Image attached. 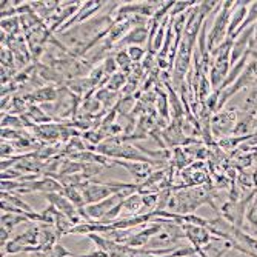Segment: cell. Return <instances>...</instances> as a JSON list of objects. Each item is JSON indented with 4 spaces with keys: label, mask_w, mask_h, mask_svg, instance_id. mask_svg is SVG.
<instances>
[{
    "label": "cell",
    "mask_w": 257,
    "mask_h": 257,
    "mask_svg": "<svg viewBox=\"0 0 257 257\" xmlns=\"http://www.w3.org/2000/svg\"><path fill=\"white\" fill-rule=\"evenodd\" d=\"M232 39H226L219 48H216L214 51H211V57H213V63L211 68H209L208 73V79L211 82L213 89H220V86L223 85L229 69H231V48H232Z\"/></svg>",
    "instance_id": "1"
},
{
    "label": "cell",
    "mask_w": 257,
    "mask_h": 257,
    "mask_svg": "<svg viewBox=\"0 0 257 257\" xmlns=\"http://www.w3.org/2000/svg\"><path fill=\"white\" fill-rule=\"evenodd\" d=\"M234 2H222L216 16L214 23L211 25V30L208 31V51L211 54L216 48L228 39V30H229V19L232 13Z\"/></svg>",
    "instance_id": "2"
},
{
    "label": "cell",
    "mask_w": 257,
    "mask_h": 257,
    "mask_svg": "<svg viewBox=\"0 0 257 257\" xmlns=\"http://www.w3.org/2000/svg\"><path fill=\"white\" fill-rule=\"evenodd\" d=\"M237 114H239V108H236V106H225L223 109L213 114V117H211L213 137H216L219 140V139H223V137H228L229 134H232L234 126L239 120Z\"/></svg>",
    "instance_id": "3"
},
{
    "label": "cell",
    "mask_w": 257,
    "mask_h": 257,
    "mask_svg": "<svg viewBox=\"0 0 257 257\" xmlns=\"http://www.w3.org/2000/svg\"><path fill=\"white\" fill-rule=\"evenodd\" d=\"M182 228H183V232H185V237L191 242V245L197 251V254L200 257H206L205 252H203V248L208 246L216 237L206 228H203V226H196V225L183 223Z\"/></svg>",
    "instance_id": "4"
},
{
    "label": "cell",
    "mask_w": 257,
    "mask_h": 257,
    "mask_svg": "<svg viewBox=\"0 0 257 257\" xmlns=\"http://www.w3.org/2000/svg\"><path fill=\"white\" fill-rule=\"evenodd\" d=\"M80 191L83 194L85 203L86 205H92L102 202L105 199H108L109 196H112L115 191L108 186L106 183H97V182H86L80 186Z\"/></svg>",
    "instance_id": "5"
},
{
    "label": "cell",
    "mask_w": 257,
    "mask_h": 257,
    "mask_svg": "<svg viewBox=\"0 0 257 257\" xmlns=\"http://www.w3.org/2000/svg\"><path fill=\"white\" fill-rule=\"evenodd\" d=\"M45 197H46V200L50 202V205H53L57 209V211L65 214L74 225L83 223L82 217L79 214V209L71 202H69L63 194H60V193H50V194H45Z\"/></svg>",
    "instance_id": "6"
},
{
    "label": "cell",
    "mask_w": 257,
    "mask_h": 257,
    "mask_svg": "<svg viewBox=\"0 0 257 257\" xmlns=\"http://www.w3.org/2000/svg\"><path fill=\"white\" fill-rule=\"evenodd\" d=\"M115 165H119L122 168H125L130 176L133 177L136 185L144 183L154 171H153V165L151 163H142V162H126V160H115L114 159Z\"/></svg>",
    "instance_id": "7"
},
{
    "label": "cell",
    "mask_w": 257,
    "mask_h": 257,
    "mask_svg": "<svg viewBox=\"0 0 257 257\" xmlns=\"http://www.w3.org/2000/svg\"><path fill=\"white\" fill-rule=\"evenodd\" d=\"M33 133L39 140L46 144H56L60 140V125L57 123H46V125H33Z\"/></svg>",
    "instance_id": "8"
},
{
    "label": "cell",
    "mask_w": 257,
    "mask_h": 257,
    "mask_svg": "<svg viewBox=\"0 0 257 257\" xmlns=\"http://www.w3.org/2000/svg\"><path fill=\"white\" fill-rule=\"evenodd\" d=\"M123 209H122V214L126 213V217H131V216H140V214H147L144 211L145 209V205H144V199H142V194H133L130 196L128 199L123 200L122 203Z\"/></svg>",
    "instance_id": "9"
},
{
    "label": "cell",
    "mask_w": 257,
    "mask_h": 257,
    "mask_svg": "<svg viewBox=\"0 0 257 257\" xmlns=\"http://www.w3.org/2000/svg\"><path fill=\"white\" fill-rule=\"evenodd\" d=\"M254 123H255V114L246 112L243 117H240L232 131L234 137H251L254 136Z\"/></svg>",
    "instance_id": "10"
},
{
    "label": "cell",
    "mask_w": 257,
    "mask_h": 257,
    "mask_svg": "<svg viewBox=\"0 0 257 257\" xmlns=\"http://www.w3.org/2000/svg\"><path fill=\"white\" fill-rule=\"evenodd\" d=\"M94 97L102 103L103 111H111L115 105H117L119 99H117V92L109 91L108 88H99L96 91Z\"/></svg>",
    "instance_id": "11"
},
{
    "label": "cell",
    "mask_w": 257,
    "mask_h": 257,
    "mask_svg": "<svg viewBox=\"0 0 257 257\" xmlns=\"http://www.w3.org/2000/svg\"><path fill=\"white\" fill-rule=\"evenodd\" d=\"M77 257L74 252L68 251L65 246H62L60 243H56L50 248H45V249H40V251H34V252H30V257Z\"/></svg>",
    "instance_id": "12"
},
{
    "label": "cell",
    "mask_w": 257,
    "mask_h": 257,
    "mask_svg": "<svg viewBox=\"0 0 257 257\" xmlns=\"http://www.w3.org/2000/svg\"><path fill=\"white\" fill-rule=\"evenodd\" d=\"M22 223H33L25 214H14V213H4L2 214V228L13 232Z\"/></svg>",
    "instance_id": "13"
},
{
    "label": "cell",
    "mask_w": 257,
    "mask_h": 257,
    "mask_svg": "<svg viewBox=\"0 0 257 257\" xmlns=\"http://www.w3.org/2000/svg\"><path fill=\"white\" fill-rule=\"evenodd\" d=\"M27 117L34 123V125H46V123H53V117L51 115H48L46 114L40 106H37V105H30V108H28V111H27Z\"/></svg>",
    "instance_id": "14"
},
{
    "label": "cell",
    "mask_w": 257,
    "mask_h": 257,
    "mask_svg": "<svg viewBox=\"0 0 257 257\" xmlns=\"http://www.w3.org/2000/svg\"><path fill=\"white\" fill-rule=\"evenodd\" d=\"M62 194H63L69 202H71L77 209L86 206L85 199H83V194H82V191H80V186H65V190H63Z\"/></svg>",
    "instance_id": "15"
},
{
    "label": "cell",
    "mask_w": 257,
    "mask_h": 257,
    "mask_svg": "<svg viewBox=\"0 0 257 257\" xmlns=\"http://www.w3.org/2000/svg\"><path fill=\"white\" fill-rule=\"evenodd\" d=\"M240 111L243 114H246V112L255 114L257 112V82L252 85L251 91L248 92V96L243 99V103H242Z\"/></svg>",
    "instance_id": "16"
},
{
    "label": "cell",
    "mask_w": 257,
    "mask_h": 257,
    "mask_svg": "<svg viewBox=\"0 0 257 257\" xmlns=\"http://www.w3.org/2000/svg\"><path fill=\"white\" fill-rule=\"evenodd\" d=\"M114 59H115V62H117L120 71H122V73H125L126 76H130V74H131V71H133L134 63H133V60L130 59L128 51H126V50H120V51H117V53H115V56H114Z\"/></svg>",
    "instance_id": "17"
},
{
    "label": "cell",
    "mask_w": 257,
    "mask_h": 257,
    "mask_svg": "<svg viewBox=\"0 0 257 257\" xmlns=\"http://www.w3.org/2000/svg\"><path fill=\"white\" fill-rule=\"evenodd\" d=\"M134 106H136V100L133 96H122L117 102V105L114 106V109L117 111L119 115H130L133 111H134Z\"/></svg>",
    "instance_id": "18"
},
{
    "label": "cell",
    "mask_w": 257,
    "mask_h": 257,
    "mask_svg": "<svg viewBox=\"0 0 257 257\" xmlns=\"http://www.w3.org/2000/svg\"><path fill=\"white\" fill-rule=\"evenodd\" d=\"M126 83H128V76L125 73L119 71V73H115L114 76L109 77V80H108L105 88H108L109 91L117 92V91H122Z\"/></svg>",
    "instance_id": "19"
},
{
    "label": "cell",
    "mask_w": 257,
    "mask_h": 257,
    "mask_svg": "<svg viewBox=\"0 0 257 257\" xmlns=\"http://www.w3.org/2000/svg\"><path fill=\"white\" fill-rule=\"evenodd\" d=\"M23 126H25V123H23L22 117H16V115L7 112L4 117H2V128L4 130H22Z\"/></svg>",
    "instance_id": "20"
},
{
    "label": "cell",
    "mask_w": 257,
    "mask_h": 257,
    "mask_svg": "<svg viewBox=\"0 0 257 257\" xmlns=\"http://www.w3.org/2000/svg\"><path fill=\"white\" fill-rule=\"evenodd\" d=\"M257 23V2H251V5H249V8H248V14H246V19H245V22H243V25L239 28V31H237V36L242 33V31H245L246 28H249V27H254ZM236 36V37H237Z\"/></svg>",
    "instance_id": "21"
},
{
    "label": "cell",
    "mask_w": 257,
    "mask_h": 257,
    "mask_svg": "<svg viewBox=\"0 0 257 257\" xmlns=\"http://www.w3.org/2000/svg\"><path fill=\"white\" fill-rule=\"evenodd\" d=\"M126 51H128V56L133 60V63H142L148 53L142 48V46H130V48H126Z\"/></svg>",
    "instance_id": "22"
},
{
    "label": "cell",
    "mask_w": 257,
    "mask_h": 257,
    "mask_svg": "<svg viewBox=\"0 0 257 257\" xmlns=\"http://www.w3.org/2000/svg\"><path fill=\"white\" fill-rule=\"evenodd\" d=\"M102 65H103V69H105L106 77H111V76H114L115 73H119V65H117V62H115L114 56L106 57V59L103 60Z\"/></svg>",
    "instance_id": "23"
},
{
    "label": "cell",
    "mask_w": 257,
    "mask_h": 257,
    "mask_svg": "<svg viewBox=\"0 0 257 257\" xmlns=\"http://www.w3.org/2000/svg\"><path fill=\"white\" fill-rule=\"evenodd\" d=\"M246 220L251 223V226L257 231V194L255 197L252 199L249 208H248V211H246Z\"/></svg>",
    "instance_id": "24"
},
{
    "label": "cell",
    "mask_w": 257,
    "mask_h": 257,
    "mask_svg": "<svg viewBox=\"0 0 257 257\" xmlns=\"http://www.w3.org/2000/svg\"><path fill=\"white\" fill-rule=\"evenodd\" d=\"M254 159H255V154H245V156H239L237 157V167L243 171L245 168H248V167H251L252 165V162H254Z\"/></svg>",
    "instance_id": "25"
},
{
    "label": "cell",
    "mask_w": 257,
    "mask_h": 257,
    "mask_svg": "<svg viewBox=\"0 0 257 257\" xmlns=\"http://www.w3.org/2000/svg\"><path fill=\"white\" fill-rule=\"evenodd\" d=\"M14 154H17L16 147L8 142H2V159H13Z\"/></svg>",
    "instance_id": "26"
},
{
    "label": "cell",
    "mask_w": 257,
    "mask_h": 257,
    "mask_svg": "<svg viewBox=\"0 0 257 257\" xmlns=\"http://www.w3.org/2000/svg\"><path fill=\"white\" fill-rule=\"evenodd\" d=\"M254 40H255V43H257V23L254 25Z\"/></svg>",
    "instance_id": "27"
}]
</instances>
